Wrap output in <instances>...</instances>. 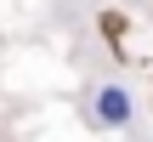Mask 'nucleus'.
Here are the masks:
<instances>
[{
    "instance_id": "1",
    "label": "nucleus",
    "mask_w": 153,
    "mask_h": 142,
    "mask_svg": "<svg viewBox=\"0 0 153 142\" xmlns=\"http://www.w3.org/2000/svg\"><path fill=\"white\" fill-rule=\"evenodd\" d=\"M85 120L97 131H131L136 125V91L125 80H97L85 97Z\"/></svg>"
}]
</instances>
